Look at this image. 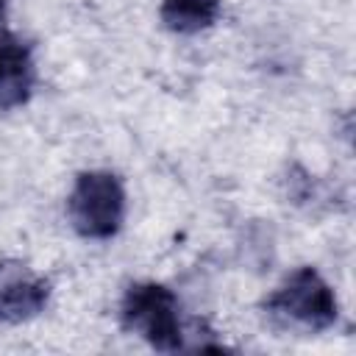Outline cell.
<instances>
[{
    "instance_id": "1",
    "label": "cell",
    "mask_w": 356,
    "mask_h": 356,
    "mask_svg": "<svg viewBox=\"0 0 356 356\" xmlns=\"http://www.w3.org/2000/svg\"><path fill=\"white\" fill-rule=\"evenodd\" d=\"M72 228L86 239H108L125 217V189L108 170H89L75 178L67 200Z\"/></svg>"
},
{
    "instance_id": "5",
    "label": "cell",
    "mask_w": 356,
    "mask_h": 356,
    "mask_svg": "<svg viewBox=\"0 0 356 356\" xmlns=\"http://www.w3.org/2000/svg\"><path fill=\"white\" fill-rule=\"evenodd\" d=\"M33 58L28 44H22L6 28L0 31V108L22 106L33 92Z\"/></svg>"
},
{
    "instance_id": "4",
    "label": "cell",
    "mask_w": 356,
    "mask_h": 356,
    "mask_svg": "<svg viewBox=\"0 0 356 356\" xmlns=\"http://www.w3.org/2000/svg\"><path fill=\"white\" fill-rule=\"evenodd\" d=\"M50 298V284L19 261H0V320L22 323L36 317Z\"/></svg>"
},
{
    "instance_id": "3",
    "label": "cell",
    "mask_w": 356,
    "mask_h": 356,
    "mask_svg": "<svg viewBox=\"0 0 356 356\" xmlns=\"http://www.w3.org/2000/svg\"><path fill=\"white\" fill-rule=\"evenodd\" d=\"M264 309L292 325H300L306 331H325L337 323L339 306L334 298V289L323 281V275L314 267L295 270L264 303Z\"/></svg>"
},
{
    "instance_id": "7",
    "label": "cell",
    "mask_w": 356,
    "mask_h": 356,
    "mask_svg": "<svg viewBox=\"0 0 356 356\" xmlns=\"http://www.w3.org/2000/svg\"><path fill=\"white\" fill-rule=\"evenodd\" d=\"M3 22H6V3L0 0V31H3Z\"/></svg>"
},
{
    "instance_id": "6",
    "label": "cell",
    "mask_w": 356,
    "mask_h": 356,
    "mask_svg": "<svg viewBox=\"0 0 356 356\" xmlns=\"http://www.w3.org/2000/svg\"><path fill=\"white\" fill-rule=\"evenodd\" d=\"M161 22L175 33H197L220 17V0H161Z\"/></svg>"
},
{
    "instance_id": "2",
    "label": "cell",
    "mask_w": 356,
    "mask_h": 356,
    "mask_svg": "<svg viewBox=\"0 0 356 356\" xmlns=\"http://www.w3.org/2000/svg\"><path fill=\"white\" fill-rule=\"evenodd\" d=\"M122 323L136 331L147 345L156 350L172 353L184 348V328H181V314H178V298L172 289L156 284V281H142L131 284L122 298Z\"/></svg>"
}]
</instances>
